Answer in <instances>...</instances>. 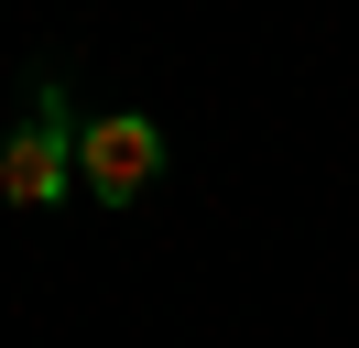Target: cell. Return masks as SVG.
Instances as JSON below:
<instances>
[{
	"instance_id": "obj_1",
	"label": "cell",
	"mask_w": 359,
	"mask_h": 348,
	"mask_svg": "<svg viewBox=\"0 0 359 348\" xmlns=\"http://www.w3.org/2000/svg\"><path fill=\"white\" fill-rule=\"evenodd\" d=\"M66 185H76V109H66V87H33L22 130L0 142V196L11 207H55Z\"/></svg>"
},
{
	"instance_id": "obj_2",
	"label": "cell",
	"mask_w": 359,
	"mask_h": 348,
	"mask_svg": "<svg viewBox=\"0 0 359 348\" xmlns=\"http://www.w3.org/2000/svg\"><path fill=\"white\" fill-rule=\"evenodd\" d=\"M153 174H163V130L142 120V109H98V120H76V185H88L98 207H131Z\"/></svg>"
}]
</instances>
